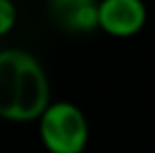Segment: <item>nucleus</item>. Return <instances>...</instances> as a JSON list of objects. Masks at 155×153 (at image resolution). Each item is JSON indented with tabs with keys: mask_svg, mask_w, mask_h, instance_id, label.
I'll return each mask as SVG.
<instances>
[{
	"mask_svg": "<svg viewBox=\"0 0 155 153\" xmlns=\"http://www.w3.org/2000/svg\"><path fill=\"white\" fill-rule=\"evenodd\" d=\"M51 103V84L40 61L23 48L0 51V118L38 122Z\"/></svg>",
	"mask_w": 155,
	"mask_h": 153,
	"instance_id": "obj_1",
	"label": "nucleus"
},
{
	"mask_svg": "<svg viewBox=\"0 0 155 153\" xmlns=\"http://www.w3.org/2000/svg\"><path fill=\"white\" fill-rule=\"evenodd\" d=\"M38 132L48 153H82L90 126L84 111L69 101H52L38 120Z\"/></svg>",
	"mask_w": 155,
	"mask_h": 153,
	"instance_id": "obj_2",
	"label": "nucleus"
},
{
	"mask_svg": "<svg viewBox=\"0 0 155 153\" xmlns=\"http://www.w3.org/2000/svg\"><path fill=\"white\" fill-rule=\"evenodd\" d=\"M147 23V6L143 0H101L99 29L113 38H132Z\"/></svg>",
	"mask_w": 155,
	"mask_h": 153,
	"instance_id": "obj_3",
	"label": "nucleus"
},
{
	"mask_svg": "<svg viewBox=\"0 0 155 153\" xmlns=\"http://www.w3.org/2000/svg\"><path fill=\"white\" fill-rule=\"evenodd\" d=\"M101 0H51V15L65 32L84 34L99 29Z\"/></svg>",
	"mask_w": 155,
	"mask_h": 153,
	"instance_id": "obj_4",
	"label": "nucleus"
},
{
	"mask_svg": "<svg viewBox=\"0 0 155 153\" xmlns=\"http://www.w3.org/2000/svg\"><path fill=\"white\" fill-rule=\"evenodd\" d=\"M17 23V8L13 0H0V38L13 32Z\"/></svg>",
	"mask_w": 155,
	"mask_h": 153,
	"instance_id": "obj_5",
	"label": "nucleus"
}]
</instances>
